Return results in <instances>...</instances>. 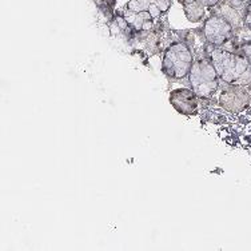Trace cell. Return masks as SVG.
Instances as JSON below:
<instances>
[{
  "label": "cell",
  "mask_w": 251,
  "mask_h": 251,
  "mask_svg": "<svg viewBox=\"0 0 251 251\" xmlns=\"http://www.w3.org/2000/svg\"><path fill=\"white\" fill-rule=\"evenodd\" d=\"M210 59L215 66L221 80L226 84L251 86V64L243 55L222 47H214Z\"/></svg>",
  "instance_id": "1"
},
{
  "label": "cell",
  "mask_w": 251,
  "mask_h": 251,
  "mask_svg": "<svg viewBox=\"0 0 251 251\" xmlns=\"http://www.w3.org/2000/svg\"><path fill=\"white\" fill-rule=\"evenodd\" d=\"M219 80L221 77L218 75L211 59L198 58L194 60L188 74V82L199 98L207 99L213 97L219 87Z\"/></svg>",
  "instance_id": "2"
},
{
  "label": "cell",
  "mask_w": 251,
  "mask_h": 251,
  "mask_svg": "<svg viewBox=\"0 0 251 251\" xmlns=\"http://www.w3.org/2000/svg\"><path fill=\"white\" fill-rule=\"evenodd\" d=\"M194 60V55L187 44L175 42L164 50L162 71L170 79H183L188 76Z\"/></svg>",
  "instance_id": "3"
},
{
  "label": "cell",
  "mask_w": 251,
  "mask_h": 251,
  "mask_svg": "<svg viewBox=\"0 0 251 251\" xmlns=\"http://www.w3.org/2000/svg\"><path fill=\"white\" fill-rule=\"evenodd\" d=\"M234 27L230 22L223 18L222 15L214 12L204 20L202 32L208 44L213 47H222L232 36Z\"/></svg>",
  "instance_id": "4"
},
{
  "label": "cell",
  "mask_w": 251,
  "mask_h": 251,
  "mask_svg": "<svg viewBox=\"0 0 251 251\" xmlns=\"http://www.w3.org/2000/svg\"><path fill=\"white\" fill-rule=\"evenodd\" d=\"M251 101V95L246 86L241 84H227L219 95V104L228 112L243 111L249 107Z\"/></svg>",
  "instance_id": "5"
},
{
  "label": "cell",
  "mask_w": 251,
  "mask_h": 251,
  "mask_svg": "<svg viewBox=\"0 0 251 251\" xmlns=\"http://www.w3.org/2000/svg\"><path fill=\"white\" fill-rule=\"evenodd\" d=\"M171 106L182 115H193L198 110V95L193 88H176L169 98Z\"/></svg>",
  "instance_id": "6"
},
{
  "label": "cell",
  "mask_w": 251,
  "mask_h": 251,
  "mask_svg": "<svg viewBox=\"0 0 251 251\" xmlns=\"http://www.w3.org/2000/svg\"><path fill=\"white\" fill-rule=\"evenodd\" d=\"M179 3L183 5V11L190 22L197 23L204 18L206 14V4L203 0H179Z\"/></svg>",
  "instance_id": "7"
},
{
  "label": "cell",
  "mask_w": 251,
  "mask_h": 251,
  "mask_svg": "<svg viewBox=\"0 0 251 251\" xmlns=\"http://www.w3.org/2000/svg\"><path fill=\"white\" fill-rule=\"evenodd\" d=\"M241 51H242V55H243V56H245V58L249 60V63L251 64V39L242 44Z\"/></svg>",
  "instance_id": "8"
},
{
  "label": "cell",
  "mask_w": 251,
  "mask_h": 251,
  "mask_svg": "<svg viewBox=\"0 0 251 251\" xmlns=\"http://www.w3.org/2000/svg\"><path fill=\"white\" fill-rule=\"evenodd\" d=\"M243 25H246L249 29H251V0H250V3L247 4L246 10H245V15H243Z\"/></svg>",
  "instance_id": "9"
},
{
  "label": "cell",
  "mask_w": 251,
  "mask_h": 251,
  "mask_svg": "<svg viewBox=\"0 0 251 251\" xmlns=\"http://www.w3.org/2000/svg\"><path fill=\"white\" fill-rule=\"evenodd\" d=\"M207 8H215L219 3H222V0H203Z\"/></svg>",
  "instance_id": "10"
}]
</instances>
